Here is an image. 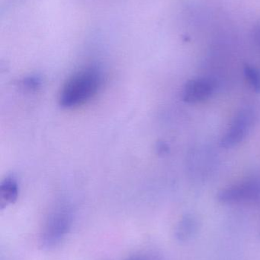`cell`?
<instances>
[{"mask_svg": "<svg viewBox=\"0 0 260 260\" xmlns=\"http://www.w3.org/2000/svg\"><path fill=\"white\" fill-rule=\"evenodd\" d=\"M102 81V72L97 67L81 69L64 84L60 94V104L66 108L83 105L96 95Z\"/></svg>", "mask_w": 260, "mask_h": 260, "instance_id": "cell-1", "label": "cell"}, {"mask_svg": "<svg viewBox=\"0 0 260 260\" xmlns=\"http://www.w3.org/2000/svg\"><path fill=\"white\" fill-rule=\"evenodd\" d=\"M251 125V116L247 111H243L235 119L228 131L221 141V146L232 148L242 142L247 136Z\"/></svg>", "mask_w": 260, "mask_h": 260, "instance_id": "cell-5", "label": "cell"}, {"mask_svg": "<svg viewBox=\"0 0 260 260\" xmlns=\"http://www.w3.org/2000/svg\"><path fill=\"white\" fill-rule=\"evenodd\" d=\"M244 75L250 86L256 92L260 91V73L254 67L246 66L244 68Z\"/></svg>", "mask_w": 260, "mask_h": 260, "instance_id": "cell-8", "label": "cell"}, {"mask_svg": "<svg viewBox=\"0 0 260 260\" xmlns=\"http://www.w3.org/2000/svg\"><path fill=\"white\" fill-rule=\"evenodd\" d=\"M215 83L210 79H192L185 85L182 98L186 103H198L209 99L215 90Z\"/></svg>", "mask_w": 260, "mask_h": 260, "instance_id": "cell-4", "label": "cell"}, {"mask_svg": "<svg viewBox=\"0 0 260 260\" xmlns=\"http://www.w3.org/2000/svg\"><path fill=\"white\" fill-rule=\"evenodd\" d=\"M259 195V183L250 180L223 189L218 194L217 198L224 204H233L255 200Z\"/></svg>", "mask_w": 260, "mask_h": 260, "instance_id": "cell-3", "label": "cell"}, {"mask_svg": "<svg viewBox=\"0 0 260 260\" xmlns=\"http://www.w3.org/2000/svg\"><path fill=\"white\" fill-rule=\"evenodd\" d=\"M253 38L260 49V21L255 26L254 30H253Z\"/></svg>", "mask_w": 260, "mask_h": 260, "instance_id": "cell-9", "label": "cell"}, {"mask_svg": "<svg viewBox=\"0 0 260 260\" xmlns=\"http://www.w3.org/2000/svg\"><path fill=\"white\" fill-rule=\"evenodd\" d=\"M198 229V221L193 215H188L183 217L175 229V237L180 241L190 239L196 233Z\"/></svg>", "mask_w": 260, "mask_h": 260, "instance_id": "cell-6", "label": "cell"}, {"mask_svg": "<svg viewBox=\"0 0 260 260\" xmlns=\"http://www.w3.org/2000/svg\"><path fill=\"white\" fill-rule=\"evenodd\" d=\"M73 224V215L66 206H60L49 215L40 237L41 247L52 249L62 242Z\"/></svg>", "mask_w": 260, "mask_h": 260, "instance_id": "cell-2", "label": "cell"}, {"mask_svg": "<svg viewBox=\"0 0 260 260\" xmlns=\"http://www.w3.org/2000/svg\"><path fill=\"white\" fill-rule=\"evenodd\" d=\"M18 197V186L16 180L12 177H6L0 186L1 207L12 204Z\"/></svg>", "mask_w": 260, "mask_h": 260, "instance_id": "cell-7", "label": "cell"}, {"mask_svg": "<svg viewBox=\"0 0 260 260\" xmlns=\"http://www.w3.org/2000/svg\"><path fill=\"white\" fill-rule=\"evenodd\" d=\"M126 260H157L155 258L151 257L149 256H145V255H140V256H134L132 257L128 258Z\"/></svg>", "mask_w": 260, "mask_h": 260, "instance_id": "cell-10", "label": "cell"}]
</instances>
